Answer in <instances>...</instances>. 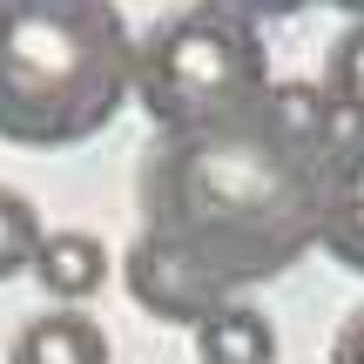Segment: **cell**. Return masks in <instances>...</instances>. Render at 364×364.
Listing matches in <instances>:
<instances>
[{"label":"cell","mask_w":364,"mask_h":364,"mask_svg":"<svg viewBox=\"0 0 364 364\" xmlns=\"http://www.w3.org/2000/svg\"><path fill=\"white\" fill-rule=\"evenodd\" d=\"M331 7H344L351 21H364V0H331Z\"/></svg>","instance_id":"obj_12"},{"label":"cell","mask_w":364,"mask_h":364,"mask_svg":"<svg viewBox=\"0 0 364 364\" xmlns=\"http://www.w3.org/2000/svg\"><path fill=\"white\" fill-rule=\"evenodd\" d=\"M317 88L331 95V108H338L351 129H364V21H351L338 41H331L324 81H317Z\"/></svg>","instance_id":"obj_8"},{"label":"cell","mask_w":364,"mask_h":364,"mask_svg":"<svg viewBox=\"0 0 364 364\" xmlns=\"http://www.w3.org/2000/svg\"><path fill=\"white\" fill-rule=\"evenodd\" d=\"M317 250L338 270L364 277V129H344L331 162H324V230H317Z\"/></svg>","instance_id":"obj_4"},{"label":"cell","mask_w":364,"mask_h":364,"mask_svg":"<svg viewBox=\"0 0 364 364\" xmlns=\"http://www.w3.org/2000/svg\"><path fill=\"white\" fill-rule=\"evenodd\" d=\"M277 81L257 21L216 7V0H196L135 41V102L149 108L156 135L236 122Z\"/></svg>","instance_id":"obj_3"},{"label":"cell","mask_w":364,"mask_h":364,"mask_svg":"<svg viewBox=\"0 0 364 364\" xmlns=\"http://www.w3.org/2000/svg\"><path fill=\"white\" fill-rule=\"evenodd\" d=\"M331 364H364V311H351L344 331L331 338Z\"/></svg>","instance_id":"obj_11"},{"label":"cell","mask_w":364,"mask_h":364,"mask_svg":"<svg viewBox=\"0 0 364 364\" xmlns=\"http://www.w3.org/2000/svg\"><path fill=\"white\" fill-rule=\"evenodd\" d=\"M196 364H277V331L250 304H223L196 324Z\"/></svg>","instance_id":"obj_7"},{"label":"cell","mask_w":364,"mask_h":364,"mask_svg":"<svg viewBox=\"0 0 364 364\" xmlns=\"http://www.w3.org/2000/svg\"><path fill=\"white\" fill-rule=\"evenodd\" d=\"M216 7H230V14H250V21H290V14L317 7V0H216Z\"/></svg>","instance_id":"obj_10"},{"label":"cell","mask_w":364,"mask_h":364,"mask_svg":"<svg viewBox=\"0 0 364 364\" xmlns=\"http://www.w3.org/2000/svg\"><path fill=\"white\" fill-rule=\"evenodd\" d=\"M27 277H34L54 304H88L95 290L108 284V250H102V236H88V230H48Z\"/></svg>","instance_id":"obj_6"},{"label":"cell","mask_w":364,"mask_h":364,"mask_svg":"<svg viewBox=\"0 0 364 364\" xmlns=\"http://www.w3.org/2000/svg\"><path fill=\"white\" fill-rule=\"evenodd\" d=\"M7 364H115L108 331L75 304H54L48 317H27L21 338L7 344Z\"/></svg>","instance_id":"obj_5"},{"label":"cell","mask_w":364,"mask_h":364,"mask_svg":"<svg viewBox=\"0 0 364 364\" xmlns=\"http://www.w3.org/2000/svg\"><path fill=\"white\" fill-rule=\"evenodd\" d=\"M135 102V34L115 0H0V142L81 149Z\"/></svg>","instance_id":"obj_2"},{"label":"cell","mask_w":364,"mask_h":364,"mask_svg":"<svg viewBox=\"0 0 364 364\" xmlns=\"http://www.w3.org/2000/svg\"><path fill=\"white\" fill-rule=\"evenodd\" d=\"M41 236H48L41 209L27 203L21 189H0V284H14V277H27V270H34Z\"/></svg>","instance_id":"obj_9"},{"label":"cell","mask_w":364,"mask_h":364,"mask_svg":"<svg viewBox=\"0 0 364 364\" xmlns=\"http://www.w3.org/2000/svg\"><path fill=\"white\" fill-rule=\"evenodd\" d=\"M344 115L317 81H277L250 115L156 135L135 176L122 284L162 324H203L236 290L297 270L324 230V162Z\"/></svg>","instance_id":"obj_1"}]
</instances>
